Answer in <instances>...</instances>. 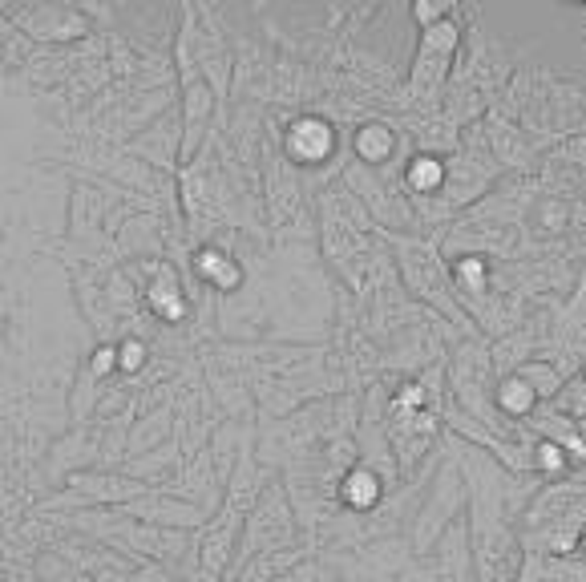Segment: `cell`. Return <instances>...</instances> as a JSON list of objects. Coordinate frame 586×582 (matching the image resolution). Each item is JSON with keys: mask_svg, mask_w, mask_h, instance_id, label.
I'll use <instances>...</instances> for the list:
<instances>
[{"mask_svg": "<svg viewBox=\"0 0 586 582\" xmlns=\"http://www.w3.org/2000/svg\"><path fill=\"white\" fill-rule=\"evenodd\" d=\"M376 494H380V490H376V477H372L368 469L352 473L348 485H344V498H348V506H356V510H360V506H372Z\"/></svg>", "mask_w": 586, "mask_h": 582, "instance_id": "6da1fadb", "label": "cell"}, {"mask_svg": "<svg viewBox=\"0 0 586 582\" xmlns=\"http://www.w3.org/2000/svg\"><path fill=\"white\" fill-rule=\"evenodd\" d=\"M300 134H304V142H291V150H296L300 158H316L332 146V134L324 126H300Z\"/></svg>", "mask_w": 586, "mask_h": 582, "instance_id": "7a4b0ae2", "label": "cell"}, {"mask_svg": "<svg viewBox=\"0 0 586 582\" xmlns=\"http://www.w3.org/2000/svg\"><path fill=\"white\" fill-rule=\"evenodd\" d=\"M502 405H506L510 413H526V409L534 405V388H530L526 380H510V384L502 388Z\"/></svg>", "mask_w": 586, "mask_h": 582, "instance_id": "3957f363", "label": "cell"}, {"mask_svg": "<svg viewBox=\"0 0 586 582\" xmlns=\"http://www.w3.org/2000/svg\"><path fill=\"white\" fill-rule=\"evenodd\" d=\"M356 146H360V150H364L368 158H380L384 150H393V142H388V134H384L380 126H368V130H364V134L356 138Z\"/></svg>", "mask_w": 586, "mask_h": 582, "instance_id": "277c9868", "label": "cell"}, {"mask_svg": "<svg viewBox=\"0 0 586 582\" xmlns=\"http://www.w3.org/2000/svg\"><path fill=\"white\" fill-rule=\"evenodd\" d=\"M409 178H413V186H437L441 182V166L433 158H417L413 170H409Z\"/></svg>", "mask_w": 586, "mask_h": 582, "instance_id": "5b68a950", "label": "cell"}, {"mask_svg": "<svg viewBox=\"0 0 586 582\" xmlns=\"http://www.w3.org/2000/svg\"><path fill=\"white\" fill-rule=\"evenodd\" d=\"M538 453H542V465L546 469H562V449L558 445H542Z\"/></svg>", "mask_w": 586, "mask_h": 582, "instance_id": "8992f818", "label": "cell"}]
</instances>
